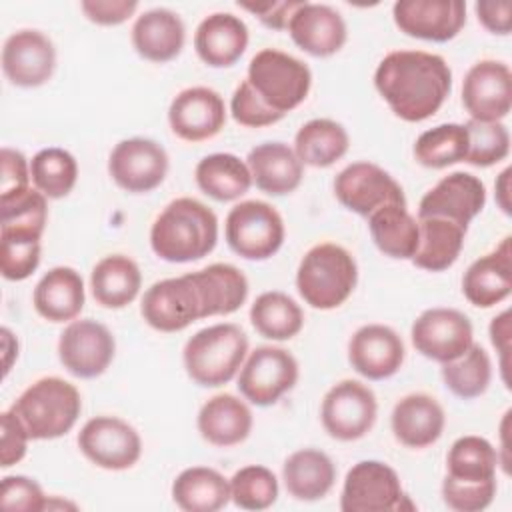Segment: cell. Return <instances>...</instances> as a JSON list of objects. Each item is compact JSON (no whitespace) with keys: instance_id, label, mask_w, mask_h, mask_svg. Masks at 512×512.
Wrapping results in <instances>:
<instances>
[{"instance_id":"1","label":"cell","mask_w":512,"mask_h":512,"mask_svg":"<svg viewBox=\"0 0 512 512\" xmlns=\"http://www.w3.org/2000/svg\"><path fill=\"white\" fill-rule=\"evenodd\" d=\"M374 86L400 120L422 122L434 116L448 98L452 70L438 54L394 50L380 60Z\"/></svg>"},{"instance_id":"2","label":"cell","mask_w":512,"mask_h":512,"mask_svg":"<svg viewBox=\"0 0 512 512\" xmlns=\"http://www.w3.org/2000/svg\"><path fill=\"white\" fill-rule=\"evenodd\" d=\"M218 242V218L204 202L182 196L152 222L150 246L166 262L184 264L208 256Z\"/></svg>"},{"instance_id":"3","label":"cell","mask_w":512,"mask_h":512,"mask_svg":"<svg viewBox=\"0 0 512 512\" xmlns=\"http://www.w3.org/2000/svg\"><path fill=\"white\" fill-rule=\"evenodd\" d=\"M356 282L358 266L354 256L334 242L312 246L296 270L298 294L316 310L342 306L354 292Z\"/></svg>"},{"instance_id":"4","label":"cell","mask_w":512,"mask_h":512,"mask_svg":"<svg viewBox=\"0 0 512 512\" xmlns=\"http://www.w3.org/2000/svg\"><path fill=\"white\" fill-rule=\"evenodd\" d=\"M248 354V336L232 322L212 324L190 336L182 350L186 374L206 388L228 384Z\"/></svg>"},{"instance_id":"5","label":"cell","mask_w":512,"mask_h":512,"mask_svg":"<svg viewBox=\"0 0 512 512\" xmlns=\"http://www.w3.org/2000/svg\"><path fill=\"white\" fill-rule=\"evenodd\" d=\"M10 410L22 420L30 440H54L74 428L82 398L78 388L64 378L44 376L30 384Z\"/></svg>"},{"instance_id":"6","label":"cell","mask_w":512,"mask_h":512,"mask_svg":"<svg viewBox=\"0 0 512 512\" xmlns=\"http://www.w3.org/2000/svg\"><path fill=\"white\" fill-rule=\"evenodd\" d=\"M246 80L266 106L286 116L308 98L312 72L300 58L276 48H264L252 56Z\"/></svg>"},{"instance_id":"7","label":"cell","mask_w":512,"mask_h":512,"mask_svg":"<svg viewBox=\"0 0 512 512\" xmlns=\"http://www.w3.org/2000/svg\"><path fill=\"white\" fill-rule=\"evenodd\" d=\"M232 252L246 260H268L284 244L286 228L280 212L264 200H244L230 208L224 224Z\"/></svg>"},{"instance_id":"8","label":"cell","mask_w":512,"mask_h":512,"mask_svg":"<svg viewBox=\"0 0 512 512\" xmlns=\"http://www.w3.org/2000/svg\"><path fill=\"white\" fill-rule=\"evenodd\" d=\"M140 314L158 332H180L200 318H208L202 288L194 272L154 282L142 298Z\"/></svg>"},{"instance_id":"9","label":"cell","mask_w":512,"mask_h":512,"mask_svg":"<svg viewBox=\"0 0 512 512\" xmlns=\"http://www.w3.org/2000/svg\"><path fill=\"white\" fill-rule=\"evenodd\" d=\"M412 510L400 476L392 466L380 460L356 462L342 486L340 510L342 512H388V510Z\"/></svg>"},{"instance_id":"10","label":"cell","mask_w":512,"mask_h":512,"mask_svg":"<svg viewBox=\"0 0 512 512\" xmlns=\"http://www.w3.org/2000/svg\"><path fill=\"white\" fill-rule=\"evenodd\" d=\"M378 416L374 392L358 380L334 384L322 398L320 420L330 438L352 442L366 436Z\"/></svg>"},{"instance_id":"11","label":"cell","mask_w":512,"mask_h":512,"mask_svg":"<svg viewBox=\"0 0 512 512\" xmlns=\"http://www.w3.org/2000/svg\"><path fill=\"white\" fill-rule=\"evenodd\" d=\"M298 382L296 358L280 346H258L238 374L240 394L256 406H272Z\"/></svg>"},{"instance_id":"12","label":"cell","mask_w":512,"mask_h":512,"mask_svg":"<svg viewBox=\"0 0 512 512\" xmlns=\"http://www.w3.org/2000/svg\"><path fill=\"white\" fill-rule=\"evenodd\" d=\"M80 452L98 468L128 470L142 456V440L132 424L118 416L90 418L78 432Z\"/></svg>"},{"instance_id":"13","label":"cell","mask_w":512,"mask_h":512,"mask_svg":"<svg viewBox=\"0 0 512 512\" xmlns=\"http://www.w3.org/2000/svg\"><path fill=\"white\" fill-rule=\"evenodd\" d=\"M416 352L434 362L446 364L462 356L474 344L470 318L456 308H428L410 330Z\"/></svg>"},{"instance_id":"14","label":"cell","mask_w":512,"mask_h":512,"mask_svg":"<svg viewBox=\"0 0 512 512\" xmlns=\"http://www.w3.org/2000/svg\"><path fill=\"white\" fill-rule=\"evenodd\" d=\"M116 354L112 332L92 318L72 320L60 334L58 358L76 378H96L108 370Z\"/></svg>"},{"instance_id":"15","label":"cell","mask_w":512,"mask_h":512,"mask_svg":"<svg viewBox=\"0 0 512 512\" xmlns=\"http://www.w3.org/2000/svg\"><path fill=\"white\" fill-rule=\"evenodd\" d=\"M334 194L338 202L368 218L386 204L406 206L402 186L378 164L352 162L334 178Z\"/></svg>"},{"instance_id":"16","label":"cell","mask_w":512,"mask_h":512,"mask_svg":"<svg viewBox=\"0 0 512 512\" xmlns=\"http://www.w3.org/2000/svg\"><path fill=\"white\" fill-rule=\"evenodd\" d=\"M108 174L126 192L146 194L158 188L168 174L166 150L150 138L120 140L108 158Z\"/></svg>"},{"instance_id":"17","label":"cell","mask_w":512,"mask_h":512,"mask_svg":"<svg viewBox=\"0 0 512 512\" xmlns=\"http://www.w3.org/2000/svg\"><path fill=\"white\" fill-rule=\"evenodd\" d=\"M462 104L470 120L500 122L512 108V72L500 60H480L462 82Z\"/></svg>"},{"instance_id":"18","label":"cell","mask_w":512,"mask_h":512,"mask_svg":"<svg viewBox=\"0 0 512 512\" xmlns=\"http://www.w3.org/2000/svg\"><path fill=\"white\" fill-rule=\"evenodd\" d=\"M394 24L406 36L448 42L466 24V2L462 0H398L392 6Z\"/></svg>"},{"instance_id":"19","label":"cell","mask_w":512,"mask_h":512,"mask_svg":"<svg viewBox=\"0 0 512 512\" xmlns=\"http://www.w3.org/2000/svg\"><path fill=\"white\" fill-rule=\"evenodd\" d=\"M484 204V182L470 172H452L422 196L418 218H446L468 230V224L482 212Z\"/></svg>"},{"instance_id":"20","label":"cell","mask_w":512,"mask_h":512,"mask_svg":"<svg viewBox=\"0 0 512 512\" xmlns=\"http://www.w3.org/2000/svg\"><path fill=\"white\" fill-rule=\"evenodd\" d=\"M56 68V48L40 30H18L2 48V72L10 84L36 88L46 84Z\"/></svg>"},{"instance_id":"21","label":"cell","mask_w":512,"mask_h":512,"mask_svg":"<svg viewBox=\"0 0 512 512\" xmlns=\"http://www.w3.org/2000/svg\"><path fill=\"white\" fill-rule=\"evenodd\" d=\"M168 124L180 140H210L226 124L224 98L208 86L184 88L170 102Z\"/></svg>"},{"instance_id":"22","label":"cell","mask_w":512,"mask_h":512,"mask_svg":"<svg viewBox=\"0 0 512 512\" xmlns=\"http://www.w3.org/2000/svg\"><path fill=\"white\" fill-rule=\"evenodd\" d=\"M406 350L398 332L384 324L360 326L348 342V360L352 368L368 380L394 376L404 362Z\"/></svg>"},{"instance_id":"23","label":"cell","mask_w":512,"mask_h":512,"mask_svg":"<svg viewBox=\"0 0 512 512\" xmlns=\"http://www.w3.org/2000/svg\"><path fill=\"white\" fill-rule=\"evenodd\" d=\"M288 32L294 44L316 58L336 54L348 38V28L338 10L328 4L302 2L290 22Z\"/></svg>"},{"instance_id":"24","label":"cell","mask_w":512,"mask_h":512,"mask_svg":"<svg viewBox=\"0 0 512 512\" xmlns=\"http://www.w3.org/2000/svg\"><path fill=\"white\" fill-rule=\"evenodd\" d=\"M506 236L492 252L474 260L462 278V292L476 308H492L512 292V246Z\"/></svg>"},{"instance_id":"25","label":"cell","mask_w":512,"mask_h":512,"mask_svg":"<svg viewBox=\"0 0 512 512\" xmlns=\"http://www.w3.org/2000/svg\"><path fill=\"white\" fill-rule=\"evenodd\" d=\"M446 424L444 408L436 398L424 392H414L400 398L390 416L394 438L406 448H426L434 444Z\"/></svg>"},{"instance_id":"26","label":"cell","mask_w":512,"mask_h":512,"mask_svg":"<svg viewBox=\"0 0 512 512\" xmlns=\"http://www.w3.org/2000/svg\"><path fill=\"white\" fill-rule=\"evenodd\" d=\"M248 38V26L240 16L214 12L198 24L194 50L204 64L212 68H228L246 52Z\"/></svg>"},{"instance_id":"27","label":"cell","mask_w":512,"mask_h":512,"mask_svg":"<svg viewBox=\"0 0 512 512\" xmlns=\"http://www.w3.org/2000/svg\"><path fill=\"white\" fill-rule=\"evenodd\" d=\"M130 36L138 56L156 64H164L182 52L186 28L174 10L152 8L136 18Z\"/></svg>"},{"instance_id":"28","label":"cell","mask_w":512,"mask_h":512,"mask_svg":"<svg viewBox=\"0 0 512 512\" xmlns=\"http://www.w3.org/2000/svg\"><path fill=\"white\" fill-rule=\"evenodd\" d=\"M252 410L234 394H216L208 398L196 418L200 436L218 448H228L244 442L252 432Z\"/></svg>"},{"instance_id":"29","label":"cell","mask_w":512,"mask_h":512,"mask_svg":"<svg viewBox=\"0 0 512 512\" xmlns=\"http://www.w3.org/2000/svg\"><path fill=\"white\" fill-rule=\"evenodd\" d=\"M246 164L252 174V184L270 196L294 192L304 176V164L298 160L294 148L284 142L254 146L246 156Z\"/></svg>"},{"instance_id":"30","label":"cell","mask_w":512,"mask_h":512,"mask_svg":"<svg viewBox=\"0 0 512 512\" xmlns=\"http://www.w3.org/2000/svg\"><path fill=\"white\" fill-rule=\"evenodd\" d=\"M84 280L70 266L50 268L32 294L34 310L48 322H72L84 308Z\"/></svg>"},{"instance_id":"31","label":"cell","mask_w":512,"mask_h":512,"mask_svg":"<svg viewBox=\"0 0 512 512\" xmlns=\"http://www.w3.org/2000/svg\"><path fill=\"white\" fill-rule=\"evenodd\" d=\"M282 480L292 498L314 502L332 490L336 482V466L326 452L302 448L284 460Z\"/></svg>"},{"instance_id":"32","label":"cell","mask_w":512,"mask_h":512,"mask_svg":"<svg viewBox=\"0 0 512 512\" xmlns=\"http://www.w3.org/2000/svg\"><path fill=\"white\" fill-rule=\"evenodd\" d=\"M142 286L138 264L124 254H110L96 262L90 272L94 300L110 310H118L136 300Z\"/></svg>"},{"instance_id":"33","label":"cell","mask_w":512,"mask_h":512,"mask_svg":"<svg viewBox=\"0 0 512 512\" xmlns=\"http://www.w3.org/2000/svg\"><path fill=\"white\" fill-rule=\"evenodd\" d=\"M418 248L410 258L414 266L428 272L448 270L460 256L466 230L446 218H416Z\"/></svg>"},{"instance_id":"34","label":"cell","mask_w":512,"mask_h":512,"mask_svg":"<svg viewBox=\"0 0 512 512\" xmlns=\"http://www.w3.org/2000/svg\"><path fill=\"white\" fill-rule=\"evenodd\" d=\"M194 178L198 188L216 202L238 200L252 186L248 164L230 152L204 156L194 168Z\"/></svg>"},{"instance_id":"35","label":"cell","mask_w":512,"mask_h":512,"mask_svg":"<svg viewBox=\"0 0 512 512\" xmlns=\"http://www.w3.org/2000/svg\"><path fill=\"white\" fill-rule=\"evenodd\" d=\"M172 500L186 512H216L230 502V482L214 468L192 466L172 482Z\"/></svg>"},{"instance_id":"36","label":"cell","mask_w":512,"mask_h":512,"mask_svg":"<svg viewBox=\"0 0 512 512\" xmlns=\"http://www.w3.org/2000/svg\"><path fill=\"white\" fill-rule=\"evenodd\" d=\"M376 248L396 260H410L418 248V220L406 206L386 204L368 216Z\"/></svg>"},{"instance_id":"37","label":"cell","mask_w":512,"mask_h":512,"mask_svg":"<svg viewBox=\"0 0 512 512\" xmlns=\"http://www.w3.org/2000/svg\"><path fill=\"white\" fill-rule=\"evenodd\" d=\"M350 146L344 126L330 118H314L300 126L294 136L298 160L312 168H328L340 160Z\"/></svg>"},{"instance_id":"38","label":"cell","mask_w":512,"mask_h":512,"mask_svg":"<svg viewBox=\"0 0 512 512\" xmlns=\"http://www.w3.org/2000/svg\"><path fill=\"white\" fill-rule=\"evenodd\" d=\"M250 322L254 330L268 340H290L304 326L300 304L280 290L262 292L250 306Z\"/></svg>"},{"instance_id":"39","label":"cell","mask_w":512,"mask_h":512,"mask_svg":"<svg viewBox=\"0 0 512 512\" xmlns=\"http://www.w3.org/2000/svg\"><path fill=\"white\" fill-rule=\"evenodd\" d=\"M208 316H226L236 312L248 298V280L240 268L226 262H214L194 272Z\"/></svg>"},{"instance_id":"40","label":"cell","mask_w":512,"mask_h":512,"mask_svg":"<svg viewBox=\"0 0 512 512\" xmlns=\"http://www.w3.org/2000/svg\"><path fill=\"white\" fill-rule=\"evenodd\" d=\"M498 450L482 436H460L448 450L446 476L460 482H486L496 478Z\"/></svg>"},{"instance_id":"41","label":"cell","mask_w":512,"mask_h":512,"mask_svg":"<svg viewBox=\"0 0 512 512\" xmlns=\"http://www.w3.org/2000/svg\"><path fill=\"white\" fill-rule=\"evenodd\" d=\"M30 178L38 192L58 200L72 192L78 180V162L64 148H42L30 160Z\"/></svg>"},{"instance_id":"42","label":"cell","mask_w":512,"mask_h":512,"mask_svg":"<svg viewBox=\"0 0 512 512\" xmlns=\"http://www.w3.org/2000/svg\"><path fill=\"white\" fill-rule=\"evenodd\" d=\"M440 374L454 396L472 400L488 390L492 380V362L480 344H472L462 356L442 364Z\"/></svg>"},{"instance_id":"43","label":"cell","mask_w":512,"mask_h":512,"mask_svg":"<svg viewBox=\"0 0 512 512\" xmlns=\"http://www.w3.org/2000/svg\"><path fill=\"white\" fill-rule=\"evenodd\" d=\"M468 152V132L464 124H440L416 138L414 158L426 168H448L464 162Z\"/></svg>"},{"instance_id":"44","label":"cell","mask_w":512,"mask_h":512,"mask_svg":"<svg viewBox=\"0 0 512 512\" xmlns=\"http://www.w3.org/2000/svg\"><path fill=\"white\" fill-rule=\"evenodd\" d=\"M230 482V500L244 510H266L278 498V480L274 472L260 464H248L234 472Z\"/></svg>"},{"instance_id":"45","label":"cell","mask_w":512,"mask_h":512,"mask_svg":"<svg viewBox=\"0 0 512 512\" xmlns=\"http://www.w3.org/2000/svg\"><path fill=\"white\" fill-rule=\"evenodd\" d=\"M48 220L46 196L36 188L0 200V232H24L42 238Z\"/></svg>"},{"instance_id":"46","label":"cell","mask_w":512,"mask_h":512,"mask_svg":"<svg viewBox=\"0 0 512 512\" xmlns=\"http://www.w3.org/2000/svg\"><path fill=\"white\" fill-rule=\"evenodd\" d=\"M464 126L468 132V152L464 162L478 168H488L508 156L510 134L502 122L468 120Z\"/></svg>"},{"instance_id":"47","label":"cell","mask_w":512,"mask_h":512,"mask_svg":"<svg viewBox=\"0 0 512 512\" xmlns=\"http://www.w3.org/2000/svg\"><path fill=\"white\" fill-rule=\"evenodd\" d=\"M40 264V238L24 232H0V272L6 280H26Z\"/></svg>"},{"instance_id":"48","label":"cell","mask_w":512,"mask_h":512,"mask_svg":"<svg viewBox=\"0 0 512 512\" xmlns=\"http://www.w3.org/2000/svg\"><path fill=\"white\" fill-rule=\"evenodd\" d=\"M496 496V478L486 482H460L444 476L442 500L456 512H480L492 504Z\"/></svg>"},{"instance_id":"49","label":"cell","mask_w":512,"mask_h":512,"mask_svg":"<svg viewBox=\"0 0 512 512\" xmlns=\"http://www.w3.org/2000/svg\"><path fill=\"white\" fill-rule=\"evenodd\" d=\"M230 114L232 118L246 128H264L280 122L284 116L274 112L270 106H266L258 94L252 90L248 80H242L230 100Z\"/></svg>"},{"instance_id":"50","label":"cell","mask_w":512,"mask_h":512,"mask_svg":"<svg viewBox=\"0 0 512 512\" xmlns=\"http://www.w3.org/2000/svg\"><path fill=\"white\" fill-rule=\"evenodd\" d=\"M0 506L10 512H40L46 510L48 498L34 478L16 474L2 478Z\"/></svg>"},{"instance_id":"51","label":"cell","mask_w":512,"mask_h":512,"mask_svg":"<svg viewBox=\"0 0 512 512\" xmlns=\"http://www.w3.org/2000/svg\"><path fill=\"white\" fill-rule=\"evenodd\" d=\"M0 430V466L10 468L26 456L30 434L12 410L0 414Z\"/></svg>"},{"instance_id":"52","label":"cell","mask_w":512,"mask_h":512,"mask_svg":"<svg viewBox=\"0 0 512 512\" xmlns=\"http://www.w3.org/2000/svg\"><path fill=\"white\" fill-rule=\"evenodd\" d=\"M0 164H2V176H0V200H8L14 196L24 194L30 190L28 182L30 178V164L26 156L20 150L4 146L0 150Z\"/></svg>"},{"instance_id":"53","label":"cell","mask_w":512,"mask_h":512,"mask_svg":"<svg viewBox=\"0 0 512 512\" xmlns=\"http://www.w3.org/2000/svg\"><path fill=\"white\" fill-rule=\"evenodd\" d=\"M138 8L136 0H82L84 16L100 26H118L126 22Z\"/></svg>"},{"instance_id":"54","label":"cell","mask_w":512,"mask_h":512,"mask_svg":"<svg viewBox=\"0 0 512 512\" xmlns=\"http://www.w3.org/2000/svg\"><path fill=\"white\" fill-rule=\"evenodd\" d=\"M304 0H276V2H238L242 10H248L254 14L266 28L272 30H284L288 28V22L294 14V10Z\"/></svg>"},{"instance_id":"55","label":"cell","mask_w":512,"mask_h":512,"mask_svg":"<svg viewBox=\"0 0 512 512\" xmlns=\"http://www.w3.org/2000/svg\"><path fill=\"white\" fill-rule=\"evenodd\" d=\"M478 22L492 34L506 36L512 30V4L508 0H482L474 6Z\"/></svg>"},{"instance_id":"56","label":"cell","mask_w":512,"mask_h":512,"mask_svg":"<svg viewBox=\"0 0 512 512\" xmlns=\"http://www.w3.org/2000/svg\"><path fill=\"white\" fill-rule=\"evenodd\" d=\"M490 340L494 344V348L500 352L502 360V378L508 386V350H510V310H504L502 314H498L496 318H492L490 322Z\"/></svg>"},{"instance_id":"57","label":"cell","mask_w":512,"mask_h":512,"mask_svg":"<svg viewBox=\"0 0 512 512\" xmlns=\"http://www.w3.org/2000/svg\"><path fill=\"white\" fill-rule=\"evenodd\" d=\"M510 174L512 170L506 168L500 172L494 190H496V202L504 214H510Z\"/></svg>"},{"instance_id":"58","label":"cell","mask_w":512,"mask_h":512,"mask_svg":"<svg viewBox=\"0 0 512 512\" xmlns=\"http://www.w3.org/2000/svg\"><path fill=\"white\" fill-rule=\"evenodd\" d=\"M2 334V350H4V376L10 372V366H12V360L18 358V340L16 336L4 326L0 330Z\"/></svg>"}]
</instances>
